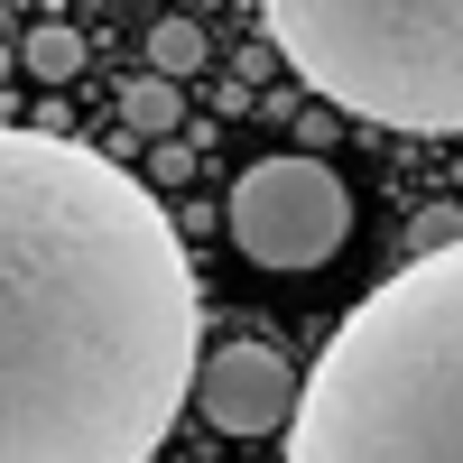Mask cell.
<instances>
[{
	"mask_svg": "<svg viewBox=\"0 0 463 463\" xmlns=\"http://www.w3.org/2000/svg\"><path fill=\"white\" fill-rule=\"evenodd\" d=\"M204 371L167 204L65 130L0 121V463H148Z\"/></svg>",
	"mask_w": 463,
	"mask_h": 463,
	"instance_id": "obj_1",
	"label": "cell"
},
{
	"mask_svg": "<svg viewBox=\"0 0 463 463\" xmlns=\"http://www.w3.org/2000/svg\"><path fill=\"white\" fill-rule=\"evenodd\" d=\"M288 463H463V241L399 260L334 325Z\"/></svg>",
	"mask_w": 463,
	"mask_h": 463,
	"instance_id": "obj_2",
	"label": "cell"
},
{
	"mask_svg": "<svg viewBox=\"0 0 463 463\" xmlns=\"http://www.w3.org/2000/svg\"><path fill=\"white\" fill-rule=\"evenodd\" d=\"M306 93L380 130H463V0H260Z\"/></svg>",
	"mask_w": 463,
	"mask_h": 463,
	"instance_id": "obj_3",
	"label": "cell"
},
{
	"mask_svg": "<svg viewBox=\"0 0 463 463\" xmlns=\"http://www.w3.org/2000/svg\"><path fill=\"white\" fill-rule=\"evenodd\" d=\"M222 222H232V250L260 269H325L353 241V185L325 158H260L232 176Z\"/></svg>",
	"mask_w": 463,
	"mask_h": 463,
	"instance_id": "obj_4",
	"label": "cell"
},
{
	"mask_svg": "<svg viewBox=\"0 0 463 463\" xmlns=\"http://www.w3.org/2000/svg\"><path fill=\"white\" fill-rule=\"evenodd\" d=\"M195 408L222 436H269V427L297 417V371L269 353V343H222V353H204V371H195Z\"/></svg>",
	"mask_w": 463,
	"mask_h": 463,
	"instance_id": "obj_5",
	"label": "cell"
},
{
	"mask_svg": "<svg viewBox=\"0 0 463 463\" xmlns=\"http://www.w3.org/2000/svg\"><path fill=\"white\" fill-rule=\"evenodd\" d=\"M121 121L139 139H167L185 121V84H176V74H130V84H121Z\"/></svg>",
	"mask_w": 463,
	"mask_h": 463,
	"instance_id": "obj_6",
	"label": "cell"
},
{
	"mask_svg": "<svg viewBox=\"0 0 463 463\" xmlns=\"http://www.w3.org/2000/svg\"><path fill=\"white\" fill-rule=\"evenodd\" d=\"M19 74H37V84H74V74H84V37H74L65 19H37L19 37Z\"/></svg>",
	"mask_w": 463,
	"mask_h": 463,
	"instance_id": "obj_7",
	"label": "cell"
},
{
	"mask_svg": "<svg viewBox=\"0 0 463 463\" xmlns=\"http://www.w3.org/2000/svg\"><path fill=\"white\" fill-rule=\"evenodd\" d=\"M204 65H213V47H204L195 19H158L148 28V74H176L185 84V74H204Z\"/></svg>",
	"mask_w": 463,
	"mask_h": 463,
	"instance_id": "obj_8",
	"label": "cell"
},
{
	"mask_svg": "<svg viewBox=\"0 0 463 463\" xmlns=\"http://www.w3.org/2000/svg\"><path fill=\"white\" fill-rule=\"evenodd\" d=\"M445 241H463V213H454V204L417 213V250H445ZM417 250H408V260H417Z\"/></svg>",
	"mask_w": 463,
	"mask_h": 463,
	"instance_id": "obj_9",
	"label": "cell"
},
{
	"mask_svg": "<svg viewBox=\"0 0 463 463\" xmlns=\"http://www.w3.org/2000/svg\"><path fill=\"white\" fill-rule=\"evenodd\" d=\"M185 167H195V148H185V139H167V148H148V176H167V185H176Z\"/></svg>",
	"mask_w": 463,
	"mask_h": 463,
	"instance_id": "obj_10",
	"label": "cell"
},
{
	"mask_svg": "<svg viewBox=\"0 0 463 463\" xmlns=\"http://www.w3.org/2000/svg\"><path fill=\"white\" fill-rule=\"evenodd\" d=\"M10 74H19V47H0V84H10Z\"/></svg>",
	"mask_w": 463,
	"mask_h": 463,
	"instance_id": "obj_11",
	"label": "cell"
}]
</instances>
